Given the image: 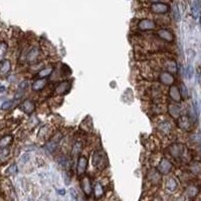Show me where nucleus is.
Returning <instances> with one entry per match:
<instances>
[{
	"label": "nucleus",
	"instance_id": "25",
	"mask_svg": "<svg viewBox=\"0 0 201 201\" xmlns=\"http://www.w3.org/2000/svg\"><path fill=\"white\" fill-rule=\"evenodd\" d=\"M159 129L162 132H164V133H169L170 130H171V128H170V125H169L168 123H162L161 125L159 126Z\"/></svg>",
	"mask_w": 201,
	"mask_h": 201
},
{
	"label": "nucleus",
	"instance_id": "21",
	"mask_svg": "<svg viewBox=\"0 0 201 201\" xmlns=\"http://www.w3.org/2000/svg\"><path fill=\"white\" fill-rule=\"evenodd\" d=\"M177 188V182L174 180L173 178H171L167 182V189L170 191H175V189Z\"/></svg>",
	"mask_w": 201,
	"mask_h": 201
},
{
	"label": "nucleus",
	"instance_id": "11",
	"mask_svg": "<svg viewBox=\"0 0 201 201\" xmlns=\"http://www.w3.org/2000/svg\"><path fill=\"white\" fill-rule=\"evenodd\" d=\"M170 98L172 99L173 101H177L179 102L181 100V94H180V91H179V89L177 87H175V85H171L170 88Z\"/></svg>",
	"mask_w": 201,
	"mask_h": 201
},
{
	"label": "nucleus",
	"instance_id": "19",
	"mask_svg": "<svg viewBox=\"0 0 201 201\" xmlns=\"http://www.w3.org/2000/svg\"><path fill=\"white\" fill-rule=\"evenodd\" d=\"M198 193V188L195 186H188L186 189V194L189 197H194L195 195H197Z\"/></svg>",
	"mask_w": 201,
	"mask_h": 201
},
{
	"label": "nucleus",
	"instance_id": "32",
	"mask_svg": "<svg viewBox=\"0 0 201 201\" xmlns=\"http://www.w3.org/2000/svg\"><path fill=\"white\" fill-rule=\"evenodd\" d=\"M186 71H187V76H188V79H190L191 78V75H192V74H193V71H192V67H191V66H187V70H186Z\"/></svg>",
	"mask_w": 201,
	"mask_h": 201
},
{
	"label": "nucleus",
	"instance_id": "29",
	"mask_svg": "<svg viewBox=\"0 0 201 201\" xmlns=\"http://www.w3.org/2000/svg\"><path fill=\"white\" fill-rule=\"evenodd\" d=\"M7 48L8 46L6 45V43L5 42H2L1 43V53H0V55H1V58H3V57H4V54L6 53V49H7Z\"/></svg>",
	"mask_w": 201,
	"mask_h": 201
},
{
	"label": "nucleus",
	"instance_id": "22",
	"mask_svg": "<svg viewBox=\"0 0 201 201\" xmlns=\"http://www.w3.org/2000/svg\"><path fill=\"white\" fill-rule=\"evenodd\" d=\"M101 160H102V155L99 152H96L94 154V157H93V162H94V165L97 166L101 163Z\"/></svg>",
	"mask_w": 201,
	"mask_h": 201
},
{
	"label": "nucleus",
	"instance_id": "30",
	"mask_svg": "<svg viewBox=\"0 0 201 201\" xmlns=\"http://www.w3.org/2000/svg\"><path fill=\"white\" fill-rule=\"evenodd\" d=\"M27 88V82L26 80H23V82H21L20 85H19V87H18V92L19 93H22L23 91L22 89H25Z\"/></svg>",
	"mask_w": 201,
	"mask_h": 201
},
{
	"label": "nucleus",
	"instance_id": "33",
	"mask_svg": "<svg viewBox=\"0 0 201 201\" xmlns=\"http://www.w3.org/2000/svg\"><path fill=\"white\" fill-rule=\"evenodd\" d=\"M152 1H157V0H152Z\"/></svg>",
	"mask_w": 201,
	"mask_h": 201
},
{
	"label": "nucleus",
	"instance_id": "12",
	"mask_svg": "<svg viewBox=\"0 0 201 201\" xmlns=\"http://www.w3.org/2000/svg\"><path fill=\"white\" fill-rule=\"evenodd\" d=\"M183 152V146L180 144H175L170 147V153L174 157H180Z\"/></svg>",
	"mask_w": 201,
	"mask_h": 201
},
{
	"label": "nucleus",
	"instance_id": "24",
	"mask_svg": "<svg viewBox=\"0 0 201 201\" xmlns=\"http://www.w3.org/2000/svg\"><path fill=\"white\" fill-rule=\"evenodd\" d=\"M173 16H174L175 20H177V21L180 20V12H179L177 4H174L173 5Z\"/></svg>",
	"mask_w": 201,
	"mask_h": 201
},
{
	"label": "nucleus",
	"instance_id": "6",
	"mask_svg": "<svg viewBox=\"0 0 201 201\" xmlns=\"http://www.w3.org/2000/svg\"><path fill=\"white\" fill-rule=\"evenodd\" d=\"M178 125L181 129L188 131L191 129L192 120H190L189 117H180L178 120Z\"/></svg>",
	"mask_w": 201,
	"mask_h": 201
},
{
	"label": "nucleus",
	"instance_id": "31",
	"mask_svg": "<svg viewBox=\"0 0 201 201\" xmlns=\"http://www.w3.org/2000/svg\"><path fill=\"white\" fill-rule=\"evenodd\" d=\"M11 106H12V101H7L6 103H3L2 104V109L7 110V109H9Z\"/></svg>",
	"mask_w": 201,
	"mask_h": 201
},
{
	"label": "nucleus",
	"instance_id": "18",
	"mask_svg": "<svg viewBox=\"0 0 201 201\" xmlns=\"http://www.w3.org/2000/svg\"><path fill=\"white\" fill-rule=\"evenodd\" d=\"M12 142V137L11 136H5L4 138L1 139V142H0V147L1 149H5L8 147V145H10Z\"/></svg>",
	"mask_w": 201,
	"mask_h": 201
},
{
	"label": "nucleus",
	"instance_id": "17",
	"mask_svg": "<svg viewBox=\"0 0 201 201\" xmlns=\"http://www.w3.org/2000/svg\"><path fill=\"white\" fill-rule=\"evenodd\" d=\"M0 71H1V75H7L8 72H9V71H10V62L8 61H2Z\"/></svg>",
	"mask_w": 201,
	"mask_h": 201
},
{
	"label": "nucleus",
	"instance_id": "5",
	"mask_svg": "<svg viewBox=\"0 0 201 201\" xmlns=\"http://www.w3.org/2000/svg\"><path fill=\"white\" fill-rule=\"evenodd\" d=\"M160 82L164 85H172L174 83V76L172 74H170V72L164 71L160 75Z\"/></svg>",
	"mask_w": 201,
	"mask_h": 201
},
{
	"label": "nucleus",
	"instance_id": "26",
	"mask_svg": "<svg viewBox=\"0 0 201 201\" xmlns=\"http://www.w3.org/2000/svg\"><path fill=\"white\" fill-rule=\"evenodd\" d=\"M80 150H82V145L80 143H75L74 145V147H72V154H74V155H78L80 152Z\"/></svg>",
	"mask_w": 201,
	"mask_h": 201
},
{
	"label": "nucleus",
	"instance_id": "10",
	"mask_svg": "<svg viewBox=\"0 0 201 201\" xmlns=\"http://www.w3.org/2000/svg\"><path fill=\"white\" fill-rule=\"evenodd\" d=\"M34 109H35V107H34V103L30 100H26L22 103V105H21V110L23 111L24 113L26 114H31Z\"/></svg>",
	"mask_w": 201,
	"mask_h": 201
},
{
	"label": "nucleus",
	"instance_id": "4",
	"mask_svg": "<svg viewBox=\"0 0 201 201\" xmlns=\"http://www.w3.org/2000/svg\"><path fill=\"white\" fill-rule=\"evenodd\" d=\"M171 167H172V165H171L170 161L168 159H166V158H163L161 160L159 166H158V170L162 174H167L171 170Z\"/></svg>",
	"mask_w": 201,
	"mask_h": 201
},
{
	"label": "nucleus",
	"instance_id": "9",
	"mask_svg": "<svg viewBox=\"0 0 201 201\" xmlns=\"http://www.w3.org/2000/svg\"><path fill=\"white\" fill-rule=\"evenodd\" d=\"M82 188H83V190H84L85 195H88V196L91 195L93 189H92L91 180H89V178L88 176H85V177L83 178V180H82Z\"/></svg>",
	"mask_w": 201,
	"mask_h": 201
},
{
	"label": "nucleus",
	"instance_id": "20",
	"mask_svg": "<svg viewBox=\"0 0 201 201\" xmlns=\"http://www.w3.org/2000/svg\"><path fill=\"white\" fill-rule=\"evenodd\" d=\"M53 71V67H46L38 72V76L39 78H45V76H48L49 75H51Z\"/></svg>",
	"mask_w": 201,
	"mask_h": 201
},
{
	"label": "nucleus",
	"instance_id": "7",
	"mask_svg": "<svg viewBox=\"0 0 201 201\" xmlns=\"http://www.w3.org/2000/svg\"><path fill=\"white\" fill-rule=\"evenodd\" d=\"M88 166V159L84 156H80L78 160V174L79 175H83L85 172V169H87Z\"/></svg>",
	"mask_w": 201,
	"mask_h": 201
},
{
	"label": "nucleus",
	"instance_id": "27",
	"mask_svg": "<svg viewBox=\"0 0 201 201\" xmlns=\"http://www.w3.org/2000/svg\"><path fill=\"white\" fill-rule=\"evenodd\" d=\"M180 94H181V97H183V98H187L188 97V93H187V89H186V87L183 84H181L180 85Z\"/></svg>",
	"mask_w": 201,
	"mask_h": 201
},
{
	"label": "nucleus",
	"instance_id": "23",
	"mask_svg": "<svg viewBox=\"0 0 201 201\" xmlns=\"http://www.w3.org/2000/svg\"><path fill=\"white\" fill-rule=\"evenodd\" d=\"M191 170L195 173H200L201 172V164L199 162H193V164L191 165Z\"/></svg>",
	"mask_w": 201,
	"mask_h": 201
},
{
	"label": "nucleus",
	"instance_id": "16",
	"mask_svg": "<svg viewBox=\"0 0 201 201\" xmlns=\"http://www.w3.org/2000/svg\"><path fill=\"white\" fill-rule=\"evenodd\" d=\"M94 192H95V197L96 198H101L104 195V187L102 186L101 183H96L95 187H94Z\"/></svg>",
	"mask_w": 201,
	"mask_h": 201
},
{
	"label": "nucleus",
	"instance_id": "8",
	"mask_svg": "<svg viewBox=\"0 0 201 201\" xmlns=\"http://www.w3.org/2000/svg\"><path fill=\"white\" fill-rule=\"evenodd\" d=\"M70 89H71V83L66 80V82H62L59 85H57V87L55 88V94H57V95H63L67 91H70Z\"/></svg>",
	"mask_w": 201,
	"mask_h": 201
},
{
	"label": "nucleus",
	"instance_id": "1",
	"mask_svg": "<svg viewBox=\"0 0 201 201\" xmlns=\"http://www.w3.org/2000/svg\"><path fill=\"white\" fill-rule=\"evenodd\" d=\"M151 9L153 12H155V13L163 14V13H166V12H168L169 6L165 3L156 2V3H153L151 5Z\"/></svg>",
	"mask_w": 201,
	"mask_h": 201
},
{
	"label": "nucleus",
	"instance_id": "14",
	"mask_svg": "<svg viewBox=\"0 0 201 201\" xmlns=\"http://www.w3.org/2000/svg\"><path fill=\"white\" fill-rule=\"evenodd\" d=\"M168 111H169V114L173 118H178L179 115H180V108H179V106L177 105H173V104L169 105Z\"/></svg>",
	"mask_w": 201,
	"mask_h": 201
},
{
	"label": "nucleus",
	"instance_id": "13",
	"mask_svg": "<svg viewBox=\"0 0 201 201\" xmlns=\"http://www.w3.org/2000/svg\"><path fill=\"white\" fill-rule=\"evenodd\" d=\"M45 85H46V80H43V79H41V80H35V82L33 83L32 85V89L34 92H37V91H40V89H42L44 87H45Z\"/></svg>",
	"mask_w": 201,
	"mask_h": 201
},
{
	"label": "nucleus",
	"instance_id": "28",
	"mask_svg": "<svg viewBox=\"0 0 201 201\" xmlns=\"http://www.w3.org/2000/svg\"><path fill=\"white\" fill-rule=\"evenodd\" d=\"M17 172V167H16V165L13 164V165H11L9 168L7 169V174L8 175H12V174H15Z\"/></svg>",
	"mask_w": 201,
	"mask_h": 201
},
{
	"label": "nucleus",
	"instance_id": "15",
	"mask_svg": "<svg viewBox=\"0 0 201 201\" xmlns=\"http://www.w3.org/2000/svg\"><path fill=\"white\" fill-rule=\"evenodd\" d=\"M38 55H39V50H38V48H32L27 54V61L29 62H35L38 57Z\"/></svg>",
	"mask_w": 201,
	"mask_h": 201
},
{
	"label": "nucleus",
	"instance_id": "2",
	"mask_svg": "<svg viewBox=\"0 0 201 201\" xmlns=\"http://www.w3.org/2000/svg\"><path fill=\"white\" fill-rule=\"evenodd\" d=\"M138 27L141 30H151L156 27V23L150 19H142L138 23Z\"/></svg>",
	"mask_w": 201,
	"mask_h": 201
},
{
	"label": "nucleus",
	"instance_id": "3",
	"mask_svg": "<svg viewBox=\"0 0 201 201\" xmlns=\"http://www.w3.org/2000/svg\"><path fill=\"white\" fill-rule=\"evenodd\" d=\"M158 36H159L161 39H163L165 41H168V42H172L174 40V35L173 33L171 32L168 29H165V28H162L160 30H158L157 32Z\"/></svg>",
	"mask_w": 201,
	"mask_h": 201
}]
</instances>
